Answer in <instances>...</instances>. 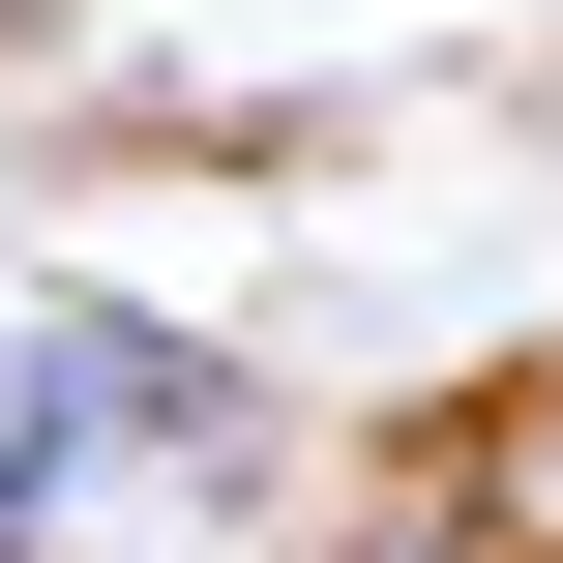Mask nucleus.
Instances as JSON below:
<instances>
[{
	"instance_id": "f257e3e1",
	"label": "nucleus",
	"mask_w": 563,
	"mask_h": 563,
	"mask_svg": "<svg viewBox=\"0 0 563 563\" xmlns=\"http://www.w3.org/2000/svg\"><path fill=\"white\" fill-rule=\"evenodd\" d=\"M30 356H59L30 416H89V445H238V356H178V327H119V297H59Z\"/></svg>"
},
{
	"instance_id": "f03ea898",
	"label": "nucleus",
	"mask_w": 563,
	"mask_h": 563,
	"mask_svg": "<svg viewBox=\"0 0 563 563\" xmlns=\"http://www.w3.org/2000/svg\"><path fill=\"white\" fill-rule=\"evenodd\" d=\"M356 563H534V505H505V475H416V505H386Z\"/></svg>"
},
{
	"instance_id": "7ed1b4c3",
	"label": "nucleus",
	"mask_w": 563,
	"mask_h": 563,
	"mask_svg": "<svg viewBox=\"0 0 563 563\" xmlns=\"http://www.w3.org/2000/svg\"><path fill=\"white\" fill-rule=\"evenodd\" d=\"M505 505H534V563H563V386H534V445H505Z\"/></svg>"
}]
</instances>
